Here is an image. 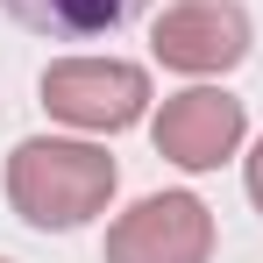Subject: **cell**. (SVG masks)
Here are the masks:
<instances>
[{"label": "cell", "instance_id": "obj_1", "mask_svg": "<svg viewBox=\"0 0 263 263\" xmlns=\"http://www.w3.org/2000/svg\"><path fill=\"white\" fill-rule=\"evenodd\" d=\"M7 199L29 228H86L114 199V157L92 142L29 135L7 157Z\"/></svg>", "mask_w": 263, "mask_h": 263}, {"label": "cell", "instance_id": "obj_2", "mask_svg": "<svg viewBox=\"0 0 263 263\" xmlns=\"http://www.w3.org/2000/svg\"><path fill=\"white\" fill-rule=\"evenodd\" d=\"M43 107L86 135H121L149 107V71L121 57H64L43 71Z\"/></svg>", "mask_w": 263, "mask_h": 263}, {"label": "cell", "instance_id": "obj_3", "mask_svg": "<svg viewBox=\"0 0 263 263\" xmlns=\"http://www.w3.org/2000/svg\"><path fill=\"white\" fill-rule=\"evenodd\" d=\"M214 214L192 192H149L107 228V263H206Z\"/></svg>", "mask_w": 263, "mask_h": 263}, {"label": "cell", "instance_id": "obj_4", "mask_svg": "<svg viewBox=\"0 0 263 263\" xmlns=\"http://www.w3.org/2000/svg\"><path fill=\"white\" fill-rule=\"evenodd\" d=\"M157 57L171 71H235L249 57V14L235 0H171L164 22H157Z\"/></svg>", "mask_w": 263, "mask_h": 263}, {"label": "cell", "instance_id": "obj_5", "mask_svg": "<svg viewBox=\"0 0 263 263\" xmlns=\"http://www.w3.org/2000/svg\"><path fill=\"white\" fill-rule=\"evenodd\" d=\"M149 135H157V157H171L178 171H214L220 157H235V142H242V100L220 92V86L171 92Z\"/></svg>", "mask_w": 263, "mask_h": 263}, {"label": "cell", "instance_id": "obj_6", "mask_svg": "<svg viewBox=\"0 0 263 263\" xmlns=\"http://www.w3.org/2000/svg\"><path fill=\"white\" fill-rule=\"evenodd\" d=\"M142 7H149V0H0L7 22L36 29V36H50V43H92V36H114V29H128Z\"/></svg>", "mask_w": 263, "mask_h": 263}, {"label": "cell", "instance_id": "obj_7", "mask_svg": "<svg viewBox=\"0 0 263 263\" xmlns=\"http://www.w3.org/2000/svg\"><path fill=\"white\" fill-rule=\"evenodd\" d=\"M249 199L263 206V142H256V157H249Z\"/></svg>", "mask_w": 263, "mask_h": 263}, {"label": "cell", "instance_id": "obj_8", "mask_svg": "<svg viewBox=\"0 0 263 263\" xmlns=\"http://www.w3.org/2000/svg\"><path fill=\"white\" fill-rule=\"evenodd\" d=\"M0 263H7V256H0Z\"/></svg>", "mask_w": 263, "mask_h": 263}]
</instances>
